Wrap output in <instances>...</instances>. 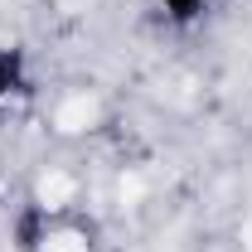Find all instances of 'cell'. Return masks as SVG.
Wrapping results in <instances>:
<instances>
[{"mask_svg":"<svg viewBox=\"0 0 252 252\" xmlns=\"http://www.w3.org/2000/svg\"><path fill=\"white\" fill-rule=\"evenodd\" d=\"M97 122V102L93 97H68L59 107V126L63 131H83V126H93Z\"/></svg>","mask_w":252,"mask_h":252,"instance_id":"obj_1","label":"cell"},{"mask_svg":"<svg viewBox=\"0 0 252 252\" xmlns=\"http://www.w3.org/2000/svg\"><path fill=\"white\" fill-rule=\"evenodd\" d=\"M68 194H73V180H68V175H49V180L39 185V199H44L49 209H59Z\"/></svg>","mask_w":252,"mask_h":252,"instance_id":"obj_2","label":"cell"},{"mask_svg":"<svg viewBox=\"0 0 252 252\" xmlns=\"http://www.w3.org/2000/svg\"><path fill=\"white\" fill-rule=\"evenodd\" d=\"M39 252H88V243H83V238H73V233H59V238H49Z\"/></svg>","mask_w":252,"mask_h":252,"instance_id":"obj_3","label":"cell"},{"mask_svg":"<svg viewBox=\"0 0 252 252\" xmlns=\"http://www.w3.org/2000/svg\"><path fill=\"white\" fill-rule=\"evenodd\" d=\"M243 238H248V248H252V223H248V228H243Z\"/></svg>","mask_w":252,"mask_h":252,"instance_id":"obj_4","label":"cell"}]
</instances>
